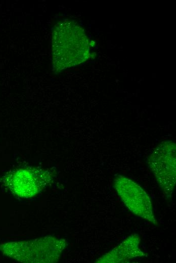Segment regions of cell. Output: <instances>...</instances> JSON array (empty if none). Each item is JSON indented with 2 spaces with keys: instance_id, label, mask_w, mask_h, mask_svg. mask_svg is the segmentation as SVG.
Here are the masks:
<instances>
[{
  "instance_id": "obj_1",
  "label": "cell",
  "mask_w": 176,
  "mask_h": 263,
  "mask_svg": "<svg viewBox=\"0 0 176 263\" xmlns=\"http://www.w3.org/2000/svg\"><path fill=\"white\" fill-rule=\"evenodd\" d=\"M89 40L83 28L75 21H58L52 32L53 70L59 72L86 61L90 55Z\"/></svg>"
},
{
  "instance_id": "obj_2",
  "label": "cell",
  "mask_w": 176,
  "mask_h": 263,
  "mask_svg": "<svg viewBox=\"0 0 176 263\" xmlns=\"http://www.w3.org/2000/svg\"><path fill=\"white\" fill-rule=\"evenodd\" d=\"M66 244L64 239L46 236L28 241L5 243L0 245V250L20 262H54L59 260Z\"/></svg>"
},
{
  "instance_id": "obj_3",
  "label": "cell",
  "mask_w": 176,
  "mask_h": 263,
  "mask_svg": "<svg viewBox=\"0 0 176 263\" xmlns=\"http://www.w3.org/2000/svg\"><path fill=\"white\" fill-rule=\"evenodd\" d=\"M176 146L171 141H165L151 153L147 164L159 187L167 197L172 194L176 179Z\"/></svg>"
},
{
  "instance_id": "obj_4",
  "label": "cell",
  "mask_w": 176,
  "mask_h": 263,
  "mask_svg": "<svg viewBox=\"0 0 176 263\" xmlns=\"http://www.w3.org/2000/svg\"><path fill=\"white\" fill-rule=\"evenodd\" d=\"M53 179L50 171L33 167L21 168L9 172L3 182L13 195L24 198L39 193Z\"/></svg>"
},
{
  "instance_id": "obj_5",
  "label": "cell",
  "mask_w": 176,
  "mask_h": 263,
  "mask_svg": "<svg viewBox=\"0 0 176 263\" xmlns=\"http://www.w3.org/2000/svg\"><path fill=\"white\" fill-rule=\"evenodd\" d=\"M113 186L122 201L132 213L157 225L150 198L140 185L129 178L117 175L114 179Z\"/></svg>"
},
{
  "instance_id": "obj_6",
  "label": "cell",
  "mask_w": 176,
  "mask_h": 263,
  "mask_svg": "<svg viewBox=\"0 0 176 263\" xmlns=\"http://www.w3.org/2000/svg\"><path fill=\"white\" fill-rule=\"evenodd\" d=\"M140 238L138 234H131L118 246L111 250L96 262L102 263L125 262L128 259L144 255L139 248Z\"/></svg>"
}]
</instances>
